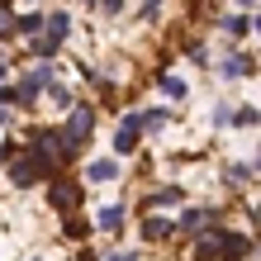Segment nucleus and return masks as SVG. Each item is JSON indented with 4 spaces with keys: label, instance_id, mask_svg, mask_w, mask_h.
Wrapping results in <instances>:
<instances>
[{
    "label": "nucleus",
    "instance_id": "f257e3e1",
    "mask_svg": "<svg viewBox=\"0 0 261 261\" xmlns=\"http://www.w3.org/2000/svg\"><path fill=\"white\" fill-rule=\"evenodd\" d=\"M252 252V238L247 233H233V228H214V233H204L195 242V261H219V256H228V261H242Z\"/></svg>",
    "mask_w": 261,
    "mask_h": 261
},
{
    "label": "nucleus",
    "instance_id": "f03ea898",
    "mask_svg": "<svg viewBox=\"0 0 261 261\" xmlns=\"http://www.w3.org/2000/svg\"><path fill=\"white\" fill-rule=\"evenodd\" d=\"M90 133H95V110H86V105H81V110H71V119H67L62 138H67L71 147H81V143H86Z\"/></svg>",
    "mask_w": 261,
    "mask_h": 261
},
{
    "label": "nucleus",
    "instance_id": "7ed1b4c3",
    "mask_svg": "<svg viewBox=\"0 0 261 261\" xmlns=\"http://www.w3.org/2000/svg\"><path fill=\"white\" fill-rule=\"evenodd\" d=\"M53 209H62V214H71L76 204H81V186H76V180H53Z\"/></svg>",
    "mask_w": 261,
    "mask_h": 261
},
{
    "label": "nucleus",
    "instance_id": "20e7f679",
    "mask_svg": "<svg viewBox=\"0 0 261 261\" xmlns=\"http://www.w3.org/2000/svg\"><path fill=\"white\" fill-rule=\"evenodd\" d=\"M71 34V14L67 10H53V14H43V38H53V43H67Z\"/></svg>",
    "mask_w": 261,
    "mask_h": 261
},
{
    "label": "nucleus",
    "instance_id": "39448f33",
    "mask_svg": "<svg viewBox=\"0 0 261 261\" xmlns=\"http://www.w3.org/2000/svg\"><path fill=\"white\" fill-rule=\"evenodd\" d=\"M180 199H186V190H180V186H162V190L147 195V204H152V209H176Z\"/></svg>",
    "mask_w": 261,
    "mask_h": 261
},
{
    "label": "nucleus",
    "instance_id": "423d86ee",
    "mask_svg": "<svg viewBox=\"0 0 261 261\" xmlns=\"http://www.w3.org/2000/svg\"><path fill=\"white\" fill-rule=\"evenodd\" d=\"M143 238L147 242H166V238H176V223L171 219H147L143 223Z\"/></svg>",
    "mask_w": 261,
    "mask_h": 261
},
{
    "label": "nucleus",
    "instance_id": "0eeeda50",
    "mask_svg": "<svg viewBox=\"0 0 261 261\" xmlns=\"http://www.w3.org/2000/svg\"><path fill=\"white\" fill-rule=\"evenodd\" d=\"M138 133H143V128H133V124H124V128H119V138H114V152H119V157H133Z\"/></svg>",
    "mask_w": 261,
    "mask_h": 261
},
{
    "label": "nucleus",
    "instance_id": "6e6552de",
    "mask_svg": "<svg viewBox=\"0 0 261 261\" xmlns=\"http://www.w3.org/2000/svg\"><path fill=\"white\" fill-rule=\"evenodd\" d=\"M223 29H228L233 38H247V34H252V14H247V10H242V14H228Z\"/></svg>",
    "mask_w": 261,
    "mask_h": 261
},
{
    "label": "nucleus",
    "instance_id": "1a4fd4ad",
    "mask_svg": "<svg viewBox=\"0 0 261 261\" xmlns=\"http://www.w3.org/2000/svg\"><path fill=\"white\" fill-rule=\"evenodd\" d=\"M10 180H14V186H34V180H38V166L34 162H14L10 166Z\"/></svg>",
    "mask_w": 261,
    "mask_h": 261
},
{
    "label": "nucleus",
    "instance_id": "9d476101",
    "mask_svg": "<svg viewBox=\"0 0 261 261\" xmlns=\"http://www.w3.org/2000/svg\"><path fill=\"white\" fill-rule=\"evenodd\" d=\"M100 228H105V233H119V228H124V209H119V204L100 209Z\"/></svg>",
    "mask_w": 261,
    "mask_h": 261
},
{
    "label": "nucleus",
    "instance_id": "9b49d317",
    "mask_svg": "<svg viewBox=\"0 0 261 261\" xmlns=\"http://www.w3.org/2000/svg\"><path fill=\"white\" fill-rule=\"evenodd\" d=\"M119 176V162H95L90 166V180H95V186H105V180H114Z\"/></svg>",
    "mask_w": 261,
    "mask_h": 261
},
{
    "label": "nucleus",
    "instance_id": "f8f14e48",
    "mask_svg": "<svg viewBox=\"0 0 261 261\" xmlns=\"http://www.w3.org/2000/svg\"><path fill=\"white\" fill-rule=\"evenodd\" d=\"M138 119H143V128H166V124H171V110H147V114H138Z\"/></svg>",
    "mask_w": 261,
    "mask_h": 261
},
{
    "label": "nucleus",
    "instance_id": "ddd939ff",
    "mask_svg": "<svg viewBox=\"0 0 261 261\" xmlns=\"http://www.w3.org/2000/svg\"><path fill=\"white\" fill-rule=\"evenodd\" d=\"M252 57H228V62H223V76H252Z\"/></svg>",
    "mask_w": 261,
    "mask_h": 261
},
{
    "label": "nucleus",
    "instance_id": "4468645a",
    "mask_svg": "<svg viewBox=\"0 0 261 261\" xmlns=\"http://www.w3.org/2000/svg\"><path fill=\"white\" fill-rule=\"evenodd\" d=\"M223 124H238V128H252V124H256V110H252V105H242V110H233V119H223Z\"/></svg>",
    "mask_w": 261,
    "mask_h": 261
},
{
    "label": "nucleus",
    "instance_id": "2eb2a0df",
    "mask_svg": "<svg viewBox=\"0 0 261 261\" xmlns=\"http://www.w3.org/2000/svg\"><path fill=\"white\" fill-rule=\"evenodd\" d=\"M14 29H19V34H34V29H43V14L29 10V14H19V19H14Z\"/></svg>",
    "mask_w": 261,
    "mask_h": 261
},
{
    "label": "nucleus",
    "instance_id": "dca6fc26",
    "mask_svg": "<svg viewBox=\"0 0 261 261\" xmlns=\"http://www.w3.org/2000/svg\"><path fill=\"white\" fill-rule=\"evenodd\" d=\"M162 95L180 100V95H186V81H180V76H162Z\"/></svg>",
    "mask_w": 261,
    "mask_h": 261
},
{
    "label": "nucleus",
    "instance_id": "f3484780",
    "mask_svg": "<svg viewBox=\"0 0 261 261\" xmlns=\"http://www.w3.org/2000/svg\"><path fill=\"white\" fill-rule=\"evenodd\" d=\"M10 29H14V10L0 0V34H10Z\"/></svg>",
    "mask_w": 261,
    "mask_h": 261
},
{
    "label": "nucleus",
    "instance_id": "a211bd4d",
    "mask_svg": "<svg viewBox=\"0 0 261 261\" xmlns=\"http://www.w3.org/2000/svg\"><path fill=\"white\" fill-rule=\"evenodd\" d=\"M57 48H62V43H53V38H38V43H34V53H38V57H53Z\"/></svg>",
    "mask_w": 261,
    "mask_h": 261
},
{
    "label": "nucleus",
    "instance_id": "6ab92c4d",
    "mask_svg": "<svg viewBox=\"0 0 261 261\" xmlns=\"http://www.w3.org/2000/svg\"><path fill=\"white\" fill-rule=\"evenodd\" d=\"M233 180H252V162H233V171H228Z\"/></svg>",
    "mask_w": 261,
    "mask_h": 261
},
{
    "label": "nucleus",
    "instance_id": "aec40b11",
    "mask_svg": "<svg viewBox=\"0 0 261 261\" xmlns=\"http://www.w3.org/2000/svg\"><path fill=\"white\" fill-rule=\"evenodd\" d=\"M105 10H110V14H119V10H124V0H105Z\"/></svg>",
    "mask_w": 261,
    "mask_h": 261
},
{
    "label": "nucleus",
    "instance_id": "412c9836",
    "mask_svg": "<svg viewBox=\"0 0 261 261\" xmlns=\"http://www.w3.org/2000/svg\"><path fill=\"white\" fill-rule=\"evenodd\" d=\"M233 5H242V10H247V14H252V5H256V0H233Z\"/></svg>",
    "mask_w": 261,
    "mask_h": 261
},
{
    "label": "nucleus",
    "instance_id": "4be33fe9",
    "mask_svg": "<svg viewBox=\"0 0 261 261\" xmlns=\"http://www.w3.org/2000/svg\"><path fill=\"white\" fill-rule=\"evenodd\" d=\"M90 5H95V0H90Z\"/></svg>",
    "mask_w": 261,
    "mask_h": 261
}]
</instances>
